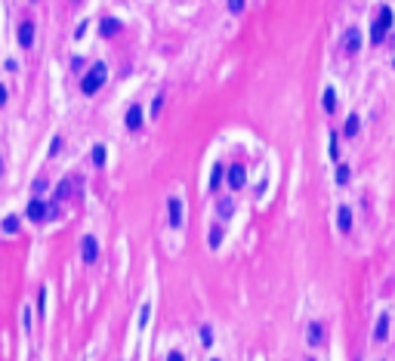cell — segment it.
Segmentation results:
<instances>
[{"label":"cell","instance_id":"obj_1","mask_svg":"<svg viewBox=\"0 0 395 361\" xmlns=\"http://www.w3.org/2000/svg\"><path fill=\"white\" fill-rule=\"evenodd\" d=\"M105 80H108V65H105V62H96V65L84 74V80H80V93H84V96L99 93V86H102Z\"/></svg>","mask_w":395,"mask_h":361},{"label":"cell","instance_id":"obj_2","mask_svg":"<svg viewBox=\"0 0 395 361\" xmlns=\"http://www.w3.org/2000/svg\"><path fill=\"white\" fill-rule=\"evenodd\" d=\"M392 19H395V12H392L389 6H383L380 12H376V19H374V25H370V40H374V44H383L386 31L392 28Z\"/></svg>","mask_w":395,"mask_h":361},{"label":"cell","instance_id":"obj_3","mask_svg":"<svg viewBox=\"0 0 395 361\" xmlns=\"http://www.w3.org/2000/svg\"><path fill=\"white\" fill-rule=\"evenodd\" d=\"M167 216H170V226L173 228H179V226H182V220H186V213H182V198H170V201H167Z\"/></svg>","mask_w":395,"mask_h":361},{"label":"cell","instance_id":"obj_4","mask_svg":"<svg viewBox=\"0 0 395 361\" xmlns=\"http://www.w3.org/2000/svg\"><path fill=\"white\" fill-rule=\"evenodd\" d=\"M80 256H84V262H96L99 260V241L93 238V234H86V238L80 241Z\"/></svg>","mask_w":395,"mask_h":361},{"label":"cell","instance_id":"obj_5","mask_svg":"<svg viewBox=\"0 0 395 361\" xmlns=\"http://www.w3.org/2000/svg\"><path fill=\"white\" fill-rule=\"evenodd\" d=\"M25 216H28L31 222H44L46 216H50V204L46 201H31L28 210H25Z\"/></svg>","mask_w":395,"mask_h":361},{"label":"cell","instance_id":"obj_6","mask_svg":"<svg viewBox=\"0 0 395 361\" xmlns=\"http://www.w3.org/2000/svg\"><path fill=\"white\" fill-rule=\"evenodd\" d=\"M343 50L349 52V56H355V52L362 50V31H358V28H349L343 34Z\"/></svg>","mask_w":395,"mask_h":361},{"label":"cell","instance_id":"obj_7","mask_svg":"<svg viewBox=\"0 0 395 361\" xmlns=\"http://www.w3.org/2000/svg\"><path fill=\"white\" fill-rule=\"evenodd\" d=\"M19 44H22L25 50H31V44H34V22H31V19H25V22L19 25Z\"/></svg>","mask_w":395,"mask_h":361},{"label":"cell","instance_id":"obj_8","mask_svg":"<svg viewBox=\"0 0 395 361\" xmlns=\"http://www.w3.org/2000/svg\"><path fill=\"white\" fill-rule=\"evenodd\" d=\"M306 340H309V346H321V340H324V324H321V321H312L309 330H306Z\"/></svg>","mask_w":395,"mask_h":361},{"label":"cell","instance_id":"obj_9","mask_svg":"<svg viewBox=\"0 0 395 361\" xmlns=\"http://www.w3.org/2000/svg\"><path fill=\"white\" fill-rule=\"evenodd\" d=\"M120 22L118 19H102L99 22V34H102V38H114V34H120Z\"/></svg>","mask_w":395,"mask_h":361},{"label":"cell","instance_id":"obj_10","mask_svg":"<svg viewBox=\"0 0 395 361\" xmlns=\"http://www.w3.org/2000/svg\"><path fill=\"white\" fill-rule=\"evenodd\" d=\"M142 127V105H130L127 108V130H139Z\"/></svg>","mask_w":395,"mask_h":361},{"label":"cell","instance_id":"obj_11","mask_svg":"<svg viewBox=\"0 0 395 361\" xmlns=\"http://www.w3.org/2000/svg\"><path fill=\"white\" fill-rule=\"evenodd\" d=\"M244 182H247V179H244V167H241V164L228 167V186H232V188H244Z\"/></svg>","mask_w":395,"mask_h":361},{"label":"cell","instance_id":"obj_12","mask_svg":"<svg viewBox=\"0 0 395 361\" xmlns=\"http://www.w3.org/2000/svg\"><path fill=\"white\" fill-rule=\"evenodd\" d=\"M336 222H340V232H349L352 228V210L349 207H340L336 210Z\"/></svg>","mask_w":395,"mask_h":361},{"label":"cell","instance_id":"obj_13","mask_svg":"<svg viewBox=\"0 0 395 361\" xmlns=\"http://www.w3.org/2000/svg\"><path fill=\"white\" fill-rule=\"evenodd\" d=\"M71 188H74V182H71V179H62L59 188H56V194H52V201H68V198H71Z\"/></svg>","mask_w":395,"mask_h":361},{"label":"cell","instance_id":"obj_14","mask_svg":"<svg viewBox=\"0 0 395 361\" xmlns=\"http://www.w3.org/2000/svg\"><path fill=\"white\" fill-rule=\"evenodd\" d=\"M321 105H324V112H328V114L336 112V93H334V86L324 90V99H321Z\"/></svg>","mask_w":395,"mask_h":361},{"label":"cell","instance_id":"obj_15","mask_svg":"<svg viewBox=\"0 0 395 361\" xmlns=\"http://www.w3.org/2000/svg\"><path fill=\"white\" fill-rule=\"evenodd\" d=\"M389 336V318L383 315L380 321H376V330H374V340H386Z\"/></svg>","mask_w":395,"mask_h":361},{"label":"cell","instance_id":"obj_16","mask_svg":"<svg viewBox=\"0 0 395 361\" xmlns=\"http://www.w3.org/2000/svg\"><path fill=\"white\" fill-rule=\"evenodd\" d=\"M216 210H220V216H222V220H228V216H232V213H235V204H232V198H222V201H220V207H216Z\"/></svg>","mask_w":395,"mask_h":361},{"label":"cell","instance_id":"obj_17","mask_svg":"<svg viewBox=\"0 0 395 361\" xmlns=\"http://www.w3.org/2000/svg\"><path fill=\"white\" fill-rule=\"evenodd\" d=\"M220 244H222V226H213V228H210V247L216 250Z\"/></svg>","mask_w":395,"mask_h":361},{"label":"cell","instance_id":"obj_18","mask_svg":"<svg viewBox=\"0 0 395 361\" xmlns=\"http://www.w3.org/2000/svg\"><path fill=\"white\" fill-rule=\"evenodd\" d=\"M358 127H362L358 114H349V120H346V136H355V133H358Z\"/></svg>","mask_w":395,"mask_h":361},{"label":"cell","instance_id":"obj_19","mask_svg":"<svg viewBox=\"0 0 395 361\" xmlns=\"http://www.w3.org/2000/svg\"><path fill=\"white\" fill-rule=\"evenodd\" d=\"M330 160H340V146H336V133H330V146H328Z\"/></svg>","mask_w":395,"mask_h":361},{"label":"cell","instance_id":"obj_20","mask_svg":"<svg viewBox=\"0 0 395 361\" xmlns=\"http://www.w3.org/2000/svg\"><path fill=\"white\" fill-rule=\"evenodd\" d=\"M4 232L16 234V232H19V220H16V216H6V220H4Z\"/></svg>","mask_w":395,"mask_h":361},{"label":"cell","instance_id":"obj_21","mask_svg":"<svg viewBox=\"0 0 395 361\" xmlns=\"http://www.w3.org/2000/svg\"><path fill=\"white\" fill-rule=\"evenodd\" d=\"M148 315H152V306L146 302V306H142V309H139V330H142V328H146V324H148Z\"/></svg>","mask_w":395,"mask_h":361},{"label":"cell","instance_id":"obj_22","mask_svg":"<svg viewBox=\"0 0 395 361\" xmlns=\"http://www.w3.org/2000/svg\"><path fill=\"white\" fill-rule=\"evenodd\" d=\"M220 182H222V167L216 164L213 167V176H210V188H220Z\"/></svg>","mask_w":395,"mask_h":361},{"label":"cell","instance_id":"obj_23","mask_svg":"<svg viewBox=\"0 0 395 361\" xmlns=\"http://www.w3.org/2000/svg\"><path fill=\"white\" fill-rule=\"evenodd\" d=\"M93 164H96V167L105 164V146H96V148H93Z\"/></svg>","mask_w":395,"mask_h":361},{"label":"cell","instance_id":"obj_24","mask_svg":"<svg viewBox=\"0 0 395 361\" xmlns=\"http://www.w3.org/2000/svg\"><path fill=\"white\" fill-rule=\"evenodd\" d=\"M336 182H340V186L349 182V167H340V170H336Z\"/></svg>","mask_w":395,"mask_h":361},{"label":"cell","instance_id":"obj_25","mask_svg":"<svg viewBox=\"0 0 395 361\" xmlns=\"http://www.w3.org/2000/svg\"><path fill=\"white\" fill-rule=\"evenodd\" d=\"M228 12H244V0H228Z\"/></svg>","mask_w":395,"mask_h":361},{"label":"cell","instance_id":"obj_26","mask_svg":"<svg viewBox=\"0 0 395 361\" xmlns=\"http://www.w3.org/2000/svg\"><path fill=\"white\" fill-rule=\"evenodd\" d=\"M201 340H204V346H210V342H213V334H210V328H201Z\"/></svg>","mask_w":395,"mask_h":361},{"label":"cell","instance_id":"obj_27","mask_svg":"<svg viewBox=\"0 0 395 361\" xmlns=\"http://www.w3.org/2000/svg\"><path fill=\"white\" fill-rule=\"evenodd\" d=\"M160 102H164V96H158V99H154V105H152V114H154V118L160 114Z\"/></svg>","mask_w":395,"mask_h":361},{"label":"cell","instance_id":"obj_28","mask_svg":"<svg viewBox=\"0 0 395 361\" xmlns=\"http://www.w3.org/2000/svg\"><path fill=\"white\" fill-rule=\"evenodd\" d=\"M59 148H62V139L56 136V139H52V148H50V154H59Z\"/></svg>","mask_w":395,"mask_h":361},{"label":"cell","instance_id":"obj_29","mask_svg":"<svg viewBox=\"0 0 395 361\" xmlns=\"http://www.w3.org/2000/svg\"><path fill=\"white\" fill-rule=\"evenodd\" d=\"M71 68L80 71V68H84V59H80V56H74V59H71Z\"/></svg>","mask_w":395,"mask_h":361},{"label":"cell","instance_id":"obj_30","mask_svg":"<svg viewBox=\"0 0 395 361\" xmlns=\"http://www.w3.org/2000/svg\"><path fill=\"white\" fill-rule=\"evenodd\" d=\"M167 361H186V358H182V352H170V355H167Z\"/></svg>","mask_w":395,"mask_h":361},{"label":"cell","instance_id":"obj_31","mask_svg":"<svg viewBox=\"0 0 395 361\" xmlns=\"http://www.w3.org/2000/svg\"><path fill=\"white\" fill-rule=\"evenodd\" d=\"M4 105H6V90L0 86V108H4Z\"/></svg>","mask_w":395,"mask_h":361},{"label":"cell","instance_id":"obj_32","mask_svg":"<svg viewBox=\"0 0 395 361\" xmlns=\"http://www.w3.org/2000/svg\"><path fill=\"white\" fill-rule=\"evenodd\" d=\"M0 173H4V160H0Z\"/></svg>","mask_w":395,"mask_h":361},{"label":"cell","instance_id":"obj_33","mask_svg":"<svg viewBox=\"0 0 395 361\" xmlns=\"http://www.w3.org/2000/svg\"><path fill=\"white\" fill-rule=\"evenodd\" d=\"M71 4H80V0H71Z\"/></svg>","mask_w":395,"mask_h":361}]
</instances>
